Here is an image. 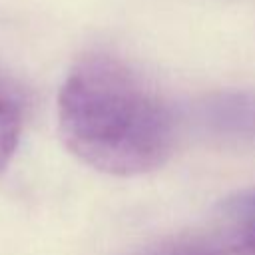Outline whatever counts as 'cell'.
<instances>
[{
    "mask_svg": "<svg viewBox=\"0 0 255 255\" xmlns=\"http://www.w3.org/2000/svg\"><path fill=\"white\" fill-rule=\"evenodd\" d=\"M28 100L22 84L0 68V175L10 165L22 137Z\"/></svg>",
    "mask_w": 255,
    "mask_h": 255,
    "instance_id": "cell-4",
    "label": "cell"
},
{
    "mask_svg": "<svg viewBox=\"0 0 255 255\" xmlns=\"http://www.w3.org/2000/svg\"><path fill=\"white\" fill-rule=\"evenodd\" d=\"M197 128L217 139L255 143V92L231 90L205 96L195 104Z\"/></svg>",
    "mask_w": 255,
    "mask_h": 255,
    "instance_id": "cell-3",
    "label": "cell"
},
{
    "mask_svg": "<svg viewBox=\"0 0 255 255\" xmlns=\"http://www.w3.org/2000/svg\"><path fill=\"white\" fill-rule=\"evenodd\" d=\"M157 249L159 255H255V187L227 195L211 223Z\"/></svg>",
    "mask_w": 255,
    "mask_h": 255,
    "instance_id": "cell-2",
    "label": "cell"
},
{
    "mask_svg": "<svg viewBox=\"0 0 255 255\" xmlns=\"http://www.w3.org/2000/svg\"><path fill=\"white\" fill-rule=\"evenodd\" d=\"M56 116L68 151L108 175H143L173 153L177 128L171 108L112 54L92 52L72 64L58 92Z\"/></svg>",
    "mask_w": 255,
    "mask_h": 255,
    "instance_id": "cell-1",
    "label": "cell"
},
{
    "mask_svg": "<svg viewBox=\"0 0 255 255\" xmlns=\"http://www.w3.org/2000/svg\"><path fill=\"white\" fill-rule=\"evenodd\" d=\"M135 255H159V251H157V247H153V249H147V251H141V253H135Z\"/></svg>",
    "mask_w": 255,
    "mask_h": 255,
    "instance_id": "cell-5",
    "label": "cell"
}]
</instances>
